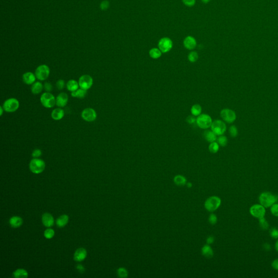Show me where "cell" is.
Instances as JSON below:
<instances>
[{"label": "cell", "mask_w": 278, "mask_h": 278, "mask_svg": "<svg viewBox=\"0 0 278 278\" xmlns=\"http://www.w3.org/2000/svg\"><path fill=\"white\" fill-rule=\"evenodd\" d=\"M259 200L260 204L265 208H267L278 202V195L269 192H265L260 195Z\"/></svg>", "instance_id": "1"}, {"label": "cell", "mask_w": 278, "mask_h": 278, "mask_svg": "<svg viewBox=\"0 0 278 278\" xmlns=\"http://www.w3.org/2000/svg\"><path fill=\"white\" fill-rule=\"evenodd\" d=\"M45 168V163L43 160L40 159L34 158L30 162V170L35 174H39L42 173L44 171Z\"/></svg>", "instance_id": "2"}, {"label": "cell", "mask_w": 278, "mask_h": 278, "mask_svg": "<svg viewBox=\"0 0 278 278\" xmlns=\"http://www.w3.org/2000/svg\"><path fill=\"white\" fill-rule=\"evenodd\" d=\"M42 105L46 108H51L56 104V98L50 92H45L40 97Z\"/></svg>", "instance_id": "3"}, {"label": "cell", "mask_w": 278, "mask_h": 278, "mask_svg": "<svg viewBox=\"0 0 278 278\" xmlns=\"http://www.w3.org/2000/svg\"><path fill=\"white\" fill-rule=\"evenodd\" d=\"M221 204V199L217 196H212L207 199L205 202V207L210 212H213L220 207Z\"/></svg>", "instance_id": "4"}, {"label": "cell", "mask_w": 278, "mask_h": 278, "mask_svg": "<svg viewBox=\"0 0 278 278\" xmlns=\"http://www.w3.org/2000/svg\"><path fill=\"white\" fill-rule=\"evenodd\" d=\"M198 127L203 129H206L211 126L213 123L212 118L207 114H201L196 119Z\"/></svg>", "instance_id": "5"}, {"label": "cell", "mask_w": 278, "mask_h": 278, "mask_svg": "<svg viewBox=\"0 0 278 278\" xmlns=\"http://www.w3.org/2000/svg\"><path fill=\"white\" fill-rule=\"evenodd\" d=\"M20 106L19 102L17 99L10 98L7 100L3 104L4 111L7 112H14L19 109Z\"/></svg>", "instance_id": "6"}, {"label": "cell", "mask_w": 278, "mask_h": 278, "mask_svg": "<svg viewBox=\"0 0 278 278\" xmlns=\"http://www.w3.org/2000/svg\"><path fill=\"white\" fill-rule=\"evenodd\" d=\"M50 70L48 66L41 65L36 68L35 75L38 80L43 81L48 78L50 75Z\"/></svg>", "instance_id": "7"}, {"label": "cell", "mask_w": 278, "mask_h": 278, "mask_svg": "<svg viewBox=\"0 0 278 278\" xmlns=\"http://www.w3.org/2000/svg\"><path fill=\"white\" fill-rule=\"evenodd\" d=\"M249 212L251 216L259 219L265 216L266 209L261 204H254L250 208Z\"/></svg>", "instance_id": "8"}, {"label": "cell", "mask_w": 278, "mask_h": 278, "mask_svg": "<svg viewBox=\"0 0 278 278\" xmlns=\"http://www.w3.org/2000/svg\"><path fill=\"white\" fill-rule=\"evenodd\" d=\"M211 130L216 135H222L226 131L227 127L224 122L221 120H216L211 124Z\"/></svg>", "instance_id": "9"}, {"label": "cell", "mask_w": 278, "mask_h": 278, "mask_svg": "<svg viewBox=\"0 0 278 278\" xmlns=\"http://www.w3.org/2000/svg\"><path fill=\"white\" fill-rule=\"evenodd\" d=\"M158 47L162 53H167L170 51L173 47V42L171 39L167 37L161 39L159 43Z\"/></svg>", "instance_id": "10"}, {"label": "cell", "mask_w": 278, "mask_h": 278, "mask_svg": "<svg viewBox=\"0 0 278 278\" xmlns=\"http://www.w3.org/2000/svg\"><path fill=\"white\" fill-rule=\"evenodd\" d=\"M78 83L80 88L88 90L93 84V79L90 75L84 74L80 78Z\"/></svg>", "instance_id": "11"}, {"label": "cell", "mask_w": 278, "mask_h": 278, "mask_svg": "<svg viewBox=\"0 0 278 278\" xmlns=\"http://www.w3.org/2000/svg\"><path fill=\"white\" fill-rule=\"evenodd\" d=\"M220 114L222 119L228 123H231L234 122L236 118L235 112H234L233 110L229 109L222 110Z\"/></svg>", "instance_id": "12"}, {"label": "cell", "mask_w": 278, "mask_h": 278, "mask_svg": "<svg viewBox=\"0 0 278 278\" xmlns=\"http://www.w3.org/2000/svg\"><path fill=\"white\" fill-rule=\"evenodd\" d=\"M81 116L84 121L86 122H93L97 118V113L92 108H88L83 110Z\"/></svg>", "instance_id": "13"}, {"label": "cell", "mask_w": 278, "mask_h": 278, "mask_svg": "<svg viewBox=\"0 0 278 278\" xmlns=\"http://www.w3.org/2000/svg\"><path fill=\"white\" fill-rule=\"evenodd\" d=\"M68 95L65 92H61L56 98V105L59 108H64L68 102Z\"/></svg>", "instance_id": "14"}, {"label": "cell", "mask_w": 278, "mask_h": 278, "mask_svg": "<svg viewBox=\"0 0 278 278\" xmlns=\"http://www.w3.org/2000/svg\"><path fill=\"white\" fill-rule=\"evenodd\" d=\"M184 46L189 50H193L197 46V42L195 38L192 36H188L184 39Z\"/></svg>", "instance_id": "15"}, {"label": "cell", "mask_w": 278, "mask_h": 278, "mask_svg": "<svg viewBox=\"0 0 278 278\" xmlns=\"http://www.w3.org/2000/svg\"><path fill=\"white\" fill-rule=\"evenodd\" d=\"M36 75L32 72H27L23 74L22 80L27 85H31L36 82Z\"/></svg>", "instance_id": "16"}, {"label": "cell", "mask_w": 278, "mask_h": 278, "mask_svg": "<svg viewBox=\"0 0 278 278\" xmlns=\"http://www.w3.org/2000/svg\"><path fill=\"white\" fill-rule=\"evenodd\" d=\"M87 255L86 250L83 248L78 249L76 251H75L74 254V260L78 262H80L84 260Z\"/></svg>", "instance_id": "17"}, {"label": "cell", "mask_w": 278, "mask_h": 278, "mask_svg": "<svg viewBox=\"0 0 278 278\" xmlns=\"http://www.w3.org/2000/svg\"><path fill=\"white\" fill-rule=\"evenodd\" d=\"M42 222L45 227H51L54 224V217L50 213H45L42 216Z\"/></svg>", "instance_id": "18"}, {"label": "cell", "mask_w": 278, "mask_h": 278, "mask_svg": "<svg viewBox=\"0 0 278 278\" xmlns=\"http://www.w3.org/2000/svg\"><path fill=\"white\" fill-rule=\"evenodd\" d=\"M65 115V112L62 108H58L54 109L51 113V117L56 121L62 120Z\"/></svg>", "instance_id": "19"}, {"label": "cell", "mask_w": 278, "mask_h": 278, "mask_svg": "<svg viewBox=\"0 0 278 278\" xmlns=\"http://www.w3.org/2000/svg\"><path fill=\"white\" fill-rule=\"evenodd\" d=\"M22 219L19 216H13L9 219V223L13 228H19L22 224Z\"/></svg>", "instance_id": "20"}, {"label": "cell", "mask_w": 278, "mask_h": 278, "mask_svg": "<svg viewBox=\"0 0 278 278\" xmlns=\"http://www.w3.org/2000/svg\"><path fill=\"white\" fill-rule=\"evenodd\" d=\"M43 85L40 82H36L31 87V91L34 95H38L43 90Z\"/></svg>", "instance_id": "21"}, {"label": "cell", "mask_w": 278, "mask_h": 278, "mask_svg": "<svg viewBox=\"0 0 278 278\" xmlns=\"http://www.w3.org/2000/svg\"><path fill=\"white\" fill-rule=\"evenodd\" d=\"M79 83L77 82L76 80H68L66 84V88L68 91L71 92H74L76 91L79 88Z\"/></svg>", "instance_id": "22"}, {"label": "cell", "mask_w": 278, "mask_h": 278, "mask_svg": "<svg viewBox=\"0 0 278 278\" xmlns=\"http://www.w3.org/2000/svg\"><path fill=\"white\" fill-rule=\"evenodd\" d=\"M68 216L63 215L59 217L56 221V224L60 228H62L68 223Z\"/></svg>", "instance_id": "23"}, {"label": "cell", "mask_w": 278, "mask_h": 278, "mask_svg": "<svg viewBox=\"0 0 278 278\" xmlns=\"http://www.w3.org/2000/svg\"><path fill=\"white\" fill-rule=\"evenodd\" d=\"M201 253L205 257L207 258H211L213 256V251L212 248L209 245H205L201 249Z\"/></svg>", "instance_id": "24"}, {"label": "cell", "mask_w": 278, "mask_h": 278, "mask_svg": "<svg viewBox=\"0 0 278 278\" xmlns=\"http://www.w3.org/2000/svg\"><path fill=\"white\" fill-rule=\"evenodd\" d=\"M216 134L213 133V132L211 130H207L204 132V138L206 140H207L208 142H215L217 140V137H216Z\"/></svg>", "instance_id": "25"}, {"label": "cell", "mask_w": 278, "mask_h": 278, "mask_svg": "<svg viewBox=\"0 0 278 278\" xmlns=\"http://www.w3.org/2000/svg\"><path fill=\"white\" fill-rule=\"evenodd\" d=\"M86 94H87V90H85L84 89L80 88V89H77V90L75 91L72 92L71 96L73 97H77L82 99L85 97Z\"/></svg>", "instance_id": "26"}, {"label": "cell", "mask_w": 278, "mask_h": 278, "mask_svg": "<svg viewBox=\"0 0 278 278\" xmlns=\"http://www.w3.org/2000/svg\"><path fill=\"white\" fill-rule=\"evenodd\" d=\"M149 54L152 58L153 59H158L161 56L162 52L158 48H153L149 52Z\"/></svg>", "instance_id": "27"}, {"label": "cell", "mask_w": 278, "mask_h": 278, "mask_svg": "<svg viewBox=\"0 0 278 278\" xmlns=\"http://www.w3.org/2000/svg\"><path fill=\"white\" fill-rule=\"evenodd\" d=\"M28 275L27 271L24 269H18L13 273V276L16 278H26Z\"/></svg>", "instance_id": "28"}, {"label": "cell", "mask_w": 278, "mask_h": 278, "mask_svg": "<svg viewBox=\"0 0 278 278\" xmlns=\"http://www.w3.org/2000/svg\"><path fill=\"white\" fill-rule=\"evenodd\" d=\"M187 179L181 175H176L174 178V182L178 186L185 185L187 183Z\"/></svg>", "instance_id": "29"}, {"label": "cell", "mask_w": 278, "mask_h": 278, "mask_svg": "<svg viewBox=\"0 0 278 278\" xmlns=\"http://www.w3.org/2000/svg\"><path fill=\"white\" fill-rule=\"evenodd\" d=\"M201 110H202V109H201V106L199 104H196L193 105L191 108V114H192L193 115L197 116L201 115Z\"/></svg>", "instance_id": "30"}, {"label": "cell", "mask_w": 278, "mask_h": 278, "mask_svg": "<svg viewBox=\"0 0 278 278\" xmlns=\"http://www.w3.org/2000/svg\"><path fill=\"white\" fill-rule=\"evenodd\" d=\"M219 145L217 142H211L209 146V149L211 153H216L219 150Z\"/></svg>", "instance_id": "31"}, {"label": "cell", "mask_w": 278, "mask_h": 278, "mask_svg": "<svg viewBox=\"0 0 278 278\" xmlns=\"http://www.w3.org/2000/svg\"><path fill=\"white\" fill-rule=\"evenodd\" d=\"M259 225H260V227L264 230H267L269 228V224L267 221L266 219H265L264 217L259 219Z\"/></svg>", "instance_id": "32"}, {"label": "cell", "mask_w": 278, "mask_h": 278, "mask_svg": "<svg viewBox=\"0 0 278 278\" xmlns=\"http://www.w3.org/2000/svg\"><path fill=\"white\" fill-rule=\"evenodd\" d=\"M198 59V54L195 51L191 52L188 55V60L190 62H195Z\"/></svg>", "instance_id": "33"}, {"label": "cell", "mask_w": 278, "mask_h": 278, "mask_svg": "<svg viewBox=\"0 0 278 278\" xmlns=\"http://www.w3.org/2000/svg\"><path fill=\"white\" fill-rule=\"evenodd\" d=\"M217 140V143L222 147H225L228 143V139L226 136H220Z\"/></svg>", "instance_id": "34"}, {"label": "cell", "mask_w": 278, "mask_h": 278, "mask_svg": "<svg viewBox=\"0 0 278 278\" xmlns=\"http://www.w3.org/2000/svg\"><path fill=\"white\" fill-rule=\"evenodd\" d=\"M117 274L120 278H127L128 275V271L124 268H120L117 269Z\"/></svg>", "instance_id": "35"}, {"label": "cell", "mask_w": 278, "mask_h": 278, "mask_svg": "<svg viewBox=\"0 0 278 278\" xmlns=\"http://www.w3.org/2000/svg\"><path fill=\"white\" fill-rule=\"evenodd\" d=\"M229 132L230 136L233 138H236L238 135V130L237 129L236 127L235 126H232L229 128Z\"/></svg>", "instance_id": "36"}, {"label": "cell", "mask_w": 278, "mask_h": 278, "mask_svg": "<svg viewBox=\"0 0 278 278\" xmlns=\"http://www.w3.org/2000/svg\"><path fill=\"white\" fill-rule=\"evenodd\" d=\"M54 235V231L52 229H48L45 231L44 236L46 239H50Z\"/></svg>", "instance_id": "37"}, {"label": "cell", "mask_w": 278, "mask_h": 278, "mask_svg": "<svg viewBox=\"0 0 278 278\" xmlns=\"http://www.w3.org/2000/svg\"><path fill=\"white\" fill-rule=\"evenodd\" d=\"M271 212L273 215L278 217V203H276L271 207Z\"/></svg>", "instance_id": "38"}, {"label": "cell", "mask_w": 278, "mask_h": 278, "mask_svg": "<svg viewBox=\"0 0 278 278\" xmlns=\"http://www.w3.org/2000/svg\"><path fill=\"white\" fill-rule=\"evenodd\" d=\"M270 236L273 239H278V229L277 228H273L269 230Z\"/></svg>", "instance_id": "39"}, {"label": "cell", "mask_w": 278, "mask_h": 278, "mask_svg": "<svg viewBox=\"0 0 278 278\" xmlns=\"http://www.w3.org/2000/svg\"><path fill=\"white\" fill-rule=\"evenodd\" d=\"M56 88H58V90H62L65 88V81L62 80H58L56 83Z\"/></svg>", "instance_id": "40"}, {"label": "cell", "mask_w": 278, "mask_h": 278, "mask_svg": "<svg viewBox=\"0 0 278 278\" xmlns=\"http://www.w3.org/2000/svg\"><path fill=\"white\" fill-rule=\"evenodd\" d=\"M42 155V152L39 149H36L33 151L32 155L34 158H38Z\"/></svg>", "instance_id": "41"}, {"label": "cell", "mask_w": 278, "mask_h": 278, "mask_svg": "<svg viewBox=\"0 0 278 278\" xmlns=\"http://www.w3.org/2000/svg\"><path fill=\"white\" fill-rule=\"evenodd\" d=\"M209 221L211 224H215L217 222V216L215 214H211L209 218Z\"/></svg>", "instance_id": "42"}, {"label": "cell", "mask_w": 278, "mask_h": 278, "mask_svg": "<svg viewBox=\"0 0 278 278\" xmlns=\"http://www.w3.org/2000/svg\"><path fill=\"white\" fill-rule=\"evenodd\" d=\"M185 6L187 7H193L195 4V0H182Z\"/></svg>", "instance_id": "43"}, {"label": "cell", "mask_w": 278, "mask_h": 278, "mask_svg": "<svg viewBox=\"0 0 278 278\" xmlns=\"http://www.w3.org/2000/svg\"><path fill=\"white\" fill-rule=\"evenodd\" d=\"M44 88L45 91L48 92H50L53 89L52 84L49 82H46L44 84Z\"/></svg>", "instance_id": "44"}, {"label": "cell", "mask_w": 278, "mask_h": 278, "mask_svg": "<svg viewBox=\"0 0 278 278\" xmlns=\"http://www.w3.org/2000/svg\"><path fill=\"white\" fill-rule=\"evenodd\" d=\"M109 2L107 1H103L102 2V3L101 4V8L102 9V10H106L107 9L108 7H109Z\"/></svg>", "instance_id": "45"}, {"label": "cell", "mask_w": 278, "mask_h": 278, "mask_svg": "<svg viewBox=\"0 0 278 278\" xmlns=\"http://www.w3.org/2000/svg\"><path fill=\"white\" fill-rule=\"evenodd\" d=\"M196 121L195 119L193 116H189L187 118V121L189 124H193Z\"/></svg>", "instance_id": "46"}, {"label": "cell", "mask_w": 278, "mask_h": 278, "mask_svg": "<svg viewBox=\"0 0 278 278\" xmlns=\"http://www.w3.org/2000/svg\"><path fill=\"white\" fill-rule=\"evenodd\" d=\"M272 266L274 269L278 271V259H277L273 261Z\"/></svg>", "instance_id": "47"}, {"label": "cell", "mask_w": 278, "mask_h": 278, "mask_svg": "<svg viewBox=\"0 0 278 278\" xmlns=\"http://www.w3.org/2000/svg\"><path fill=\"white\" fill-rule=\"evenodd\" d=\"M214 240H215V239H214L213 237H208L207 239V242L208 245H210V244H212L214 242Z\"/></svg>", "instance_id": "48"}, {"label": "cell", "mask_w": 278, "mask_h": 278, "mask_svg": "<svg viewBox=\"0 0 278 278\" xmlns=\"http://www.w3.org/2000/svg\"><path fill=\"white\" fill-rule=\"evenodd\" d=\"M77 269L80 273H83L85 271V268L81 265H78L77 266Z\"/></svg>", "instance_id": "49"}, {"label": "cell", "mask_w": 278, "mask_h": 278, "mask_svg": "<svg viewBox=\"0 0 278 278\" xmlns=\"http://www.w3.org/2000/svg\"><path fill=\"white\" fill-rule=\"evenodd\" d=\"M263 248L266 250H269L271 249V247L269 245V244H268L267 243H265L263 245Z\"/></svg>", "instance_id": "50"}, {"label": "cell", "mask_w": 278, "mask_h": 278, "mask_svg": "<svg viewBox=\"0 0 278 278\" xmlns=\"http://www.w3.org/2000/svg\"><path fill=\"white\" fill-rule=\"evenodd\" d=\"M275 250L278 252V240L277 241V242H275Z\"/></svg>", "instance_id": "51"}, {"label": "cell", "mask_w": 278, "mask_h": 278, "mask_svg": "<svg viewBox=\"0 0 278 278\" xmlns=\"http://www.w3.org/2000/svg\"><path fill=\"white\" fill-rule=\"evenodd\" d=\"M201 1L204 3H207L210 2V0H201Z\"/></svg>", "instance_id": "52"}, {"label": "cell", "mask_w": 278, "mask_h": 278, "mask_svg": "<svg viewBox=\"0 0 278 278\" xmlns=\"http://www.w3.org/2000/svg\"><path fill=\"white\" fill-rule=\"evenodd\" d=\"M187 186L188 187H191L193 186V184L191 183H188L187 184Z\"/></svg>", "instance_id": "53"}]
</instances>
